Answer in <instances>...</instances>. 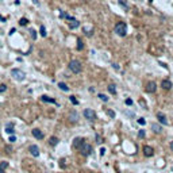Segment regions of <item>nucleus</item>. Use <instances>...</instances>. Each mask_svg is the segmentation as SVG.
<instances>
[{
    "label": "nucleus",
    "instance_id": "bb28decb",
    "mask_svg": "<svg viewBox=\"0 0 173 173\" xmlns=\"http://www.w3.org/2000/svg\"><path fill=\"white\" fill-rule=\"evenodd\" d=\"M119 4H120V7H123L124 10H129V5H127V3H126V1H123V0H119Z\"/></svg>",
    "mask_w": 173,
    "mask_h": 173
},
{
    "label": "nucleus",
    "instance_id": "c85d7f7f",
    "mask_svg": "<svg viewBox=\"0 0 173 173\" xmlns=\"http://www.w3.org/2000/svg\"><path fill=\"white\" fill-rule=\"evenodd\" d=\"M69 100L72 102V104H75V106H77V104H79V102L76 100V96H70V97H69Z\"/></svg>",
    "mask_w": 173,
    "mask_h": 173
},
{
    "label": "nucleus",
    "instance_id": "f257e3e1",
    "mask_svg": "<svg viewBox=\"0 0 173 173\" xmlns=\"http://www.w3.org/2000/svg\"><path fill=\"white\" fill-rule=\"evenodd\" d=\"M114 31L116 32L119 37H124L127 34V26H126V23L124 22H118L115 24V27H114Z\"/></svg>",
    "mask_w": 173,
    "mask_h": 173
},
{
    "label": "nucleus",
    "instance_id": "20e7f679",
    "mask_svg": "<svg viewBox=\"0 0 173 173\" xmlns=\"http://www.w3.org/2000/svg\"><path fill=\"white\" fill-rule=\"evenodd\" d=\"M79 150H80V153H81V156H84V157H86V156H89L92 153V146L89 145V143H83V145L79 147Z\"/></svg>",
    "mask_w": 173,
    "mask_h": 173
},
{
    "label": "nucleus",
    "instance_id": "9d476101",
    "mask_svg": "<svg viewBox=\"0 0 173 173\" xmlns=\"http://www.w3.org/2000/svg\"><path fill=\"white\" fill-rule=\"evenodd\" d=\"M31 134H32V137L34 138H37V139H43V133L39 129H34V130H31Z\"/></svg>",
    "mask_w": 173,
    "mask_h": 173
},
{
    "label": "nucleus",
    "instance_id": "39448f33",
    "mask_svg": "<svg viewBox=\"0 0 173 173\" xmlns=\"http://www.w3.org/2000/svg\"><path fill=\"white\" fill-rule=\"evenodd\" d=\"M84 116H85V119H88V120H95L96 119V114H95V111L92 110V108H85L84 110Z\"/></svg>",
    "mask_w": 173,
    "mask_h": 173
},
{
    "label": "nucleus",
    "instance_id": "0eeeda50",
    "mask_svg": "<svg viewBox=\"0 0 173 173\" xmlns=\"http://www.w3.org/2000/svg\"><path fill=\"white\" fill-rule=\"evenodd\" d=\"M156 116H157V120H158L161 124H165V126L168 124V119H166V116H165L162 112H157Z\"/></svg>",
    "mask_w": 173,
    "mask_h": 173
},
{
    "label": "nucleus",
    "instance_id": "e433bc0d",
    "mask_svg": "<svg viewBox=\"0 0 173 173\" xmlns=\"http://www.w3.org/2000/svg\"><path fill=\"white\" fill-rule=\"evenodd\" d=\"M104 154H106V149H104V147H102V149H100V156H104Z\"/></svg>",
    "mask_w": 173,
    "mask_h": 173
},
{
    "label": "nucleus",
    "instance_id": "423d86ee",
    "mask_svg": "<svg viewBox=\"0 0 173 173\" xmlns=\"http://www.w3.org/2000/svg\"><path fill=\"white\" fill-rule=\"evenodd\" d=\"M145 89H146L147 93H154V92L157 91V84L154 83V81H149V83L146 84Z\"/></svg>",
    "mask_w": 173,
    "mask_h": 173
},
{
    "label": "nucleus",
    "instance_id": "dca6fc26",
    "mask_svg": "<svg viewBox=\"0 0 173 173\" xmlns=\"http://www.w3.org/2000/svg\"><path fill=\"white\" fill-rule=\"evenodd\" d=\"M8 168V162L7 161H1L0 162V173H5V169Z\"/></svg>",
    "mask_w": 173,
    "mask_h": 173
},
{
    "label": "nucleus",
    "instance_id": "4be33fe9",
    "mask_svg": "<svg viewBox=\"0 0 173 173\" xmlns=\"http://www.w3.org/2000/svg\"><path fill=\"white\" fill-rule=\"evenodd\" d=\"M84 32H85V35H88V37H89V35H92V34H93V28L85 27V28H84Z\"/></svg>",
    "mask_w": 173,
    "mask_h": 173
},
{
    "label": "nucleus",
    "instance_id": "6e6552de",
    "mask_svg": "<svg viewBox=\"0 0 173 173\" xmlns=\"http://www.w3.org/2000/svg\"><path fill=\"white\" fill-rule=\"evenodd\" d=\"M28 151H30V154H31L32 157H38V156H39V149H38L37 145H30Z\"/></svg>",
    "mask_w": 173,
    "mask_h": 173
},
{
    "label": "nucleus",
    "instance_id": "b1692460",
    "mask_svg": "<svg viewBox=\"0 0 173 173\" xmlns=\"http://www.w3.org/2000/svg\"><path fill=\"white\" fill-rule=\"evenodd\" d=\"M39 32H41V35H42V37H46V35H47V32H46V28H45V26H41V28H39Z\"/></svg>",
    "mask_w": 173,
    "mask_h": 173
},
{
    "label": "nucleus",
    "instance_id": "393cba45",
    "mask_svg": "<svg viewBox=\"0 0 173 173\" xmlns=\"http://www.w3.org/2000/svg\"><path fill=\"white\" fill-rule=\"evenodd\" d=\"M30 35H31L32 39H37V31L34 28H30Z\"/></svg>",
    "mask_w": 173,
    "mask_h": 173
},
{
    "label": "nucleus",
    "instance_id": "aec40b11",
    "mask_svg": "<svg viewBox=\"0 0 173 173\" xmlns=\"http://www.w3.org/2000/svg\"><path fill=\"white\" fill-rule=\"evenodd\" d=\"M41 99H42V102H49V103H55V100H54V99H51V97H49L47 95H42V96H41Z\"/></svg>",
    "mask_w": 173,
    "mask_h": 173
},
{
    "label": "nucleus",
    "instance_id": "c9c22d12",
    "mask_svg": "<svg viewBox=\"0 0 173 173\" xmlns=\"http://www.w3.org/2000/svg\"><path fill=\"white\" fill-rule=\"evenodd\" d=\"M96 142L97 143H102V137L100 135H96Z\"/></svg>",
    "mask_w": 173,
    "mask_h": 173
},
{
    "label": "nucleus",
    "instance_id": "473e14b6",
    "mask_svg": "<svg viewBox=\"0 0 173 173\" xmlns=\"http://www.w3.org/2000/svg\"><path fill=\"white\" fill-rule=\"evenodd\" d=\"M138 137H139V138H145V130H139Z\"/></svg>",
    "mask_w": 173,
    "mask_h": 173
},
{
    "label": "nucleus",
    "instance_id": "5701e85b",
    "mask_svg": "<svg viewBox=\"0 0 173 173\" xmlns=\"http://www.w3.org/2000/svg\"><path fill=\"white\" fill-rule=\"evenodd\" d=\"M99 99H100V100H102V102H108V96L107 95H103V93H99Z\"/></svg>",
    "mask_w": 173,
    "mask_h": 173
},
{
    "label": "nucleus",
    "instance_id": "7ed1b4c3",
    "mask_svg": "<svg viewBox=\"0 0 173 173\" xmlns=\"http://www.w3.org/2000/svg\"><path fill=\"white\" fill-rule=\"evenodd\" d=\"M11 76L18 81H23L24 79H26V73H24L23 70H20V69H12L11 70Z\"/></svg>",
    "mask_w": 173,
    "mask_h": 173
},
{
    "label": "nucleus",
    "instance_id": "58836bf2",
    "mask_svg": "<svg viewBox=\"0 0 173 173\" xmlns=\"http://www.w3.org/2000/svg\"><path fill=\"white\" fill-rule=\"evenodd\" d=\"M0 20H1V22H5V19H4V18H3L1 15H0Z\"/></svg>",
    "mask_w": 173,
    "mask_h": 173
},
{
    "label": "nucleus",
    "instance_id": "7c9ffc66",
    "mask_svg": "<svg viewBox=\"0 0 173 173\" xmlns=\"http://www.w3.org/2000/svg\"><path fill=\"white\" fill-rule=\"evenodd\" d=\"M137 122H138V123H139L141 126H145V124H146V120H145L143 118H139L138 120H137Z\"/></svg>",
    "mask_w": 173,
    "mask_h": 173
},
{
    "label": "nucleus",
    "instance_id": "a211bd4d",
    "mask_svg": "<svg viewBox=\"0 0 173 173\" xmlns=\"http://www.w3.org/2000/svg\"><path fill=\"white\" fill-rule=\"evenodd\" d=\"M58 142H59V139L57 138V137H50V139H49V143H50L51 146H55Z\"/></svg>",
    "mask_w": 173,
    "mask_h": 173
},
{
    "label": "nucleus",
    "instance_id": "ddd939ff",
    "mask_svg": "<svg viewBox=\"0 0 173 173\" xmlns=\"http://www.w3.org/2000/svg\"><path fill=\"white\" fill-rule=\"evenodd\" d=\"M161 86L164 88V89H166V91H169L170 88H172V83L169 80H162V83H161Z\"/></svg>",
    "mask_w": 173,
    "mask_h": 173
},
{
    "label": "nucleus",
    "instance_id": "72a5a7b5",
    "mask_svg": "<svg viewBox=\"0 0 173 173\" xmlns=\"http://www.w3.org/2000/svg\"><path fill=\"white\" fill-rule=\"evenodd\" d=\"M126 104L127 106H133V100L131 99H126Z\"/></svg>",
    "mask_w": 173,
    "mask_h": 173
},
{
    "label": "nucleus",
    "instance_id": "ea45409f",
    "mask_svg": "<svg viewBox=\"0 0 173 173\" xmlns=\"http://www.w3.org/2000/svg\"><path fill=\"white\" fill-rule=\"evenodd\" d=\"M170 149H172V151H173V141L170 142Z\"/></svg>",
    "mask_w": 173,
    "mask_h": 173
},
{
    "label": "nucleus",
    "instance_id": "4c0bfd02",
    "mask_svg": "<svg viewBox=\"0 0 173 173\" xmlns=\"http://www.w3.org/2000/svg\"><path fill=\"white\" fill-rule=\"evenodd\" d=\"M14 32H15V28H11V31H10V35H12Z\"/></svg>",
    "mask_w": 173,
    "mask_h": 173
},
{
    "label": "nucleus",
    "instance_id": "f704fd0d",
    "mask_svg": "<svg viewBox=\"0 0 173 173\" xmlns=\"http://www.w3.org/2000/svg\"><path fill=\"white\" fill-rule=\"evenodd\" d=\"M8 141H10V142H15V141H16V137H15V135H11Z\"/></svg>",
    "mask_w": 173,
    "mask_h": 173
},
{
    "label": "nucleus",
    "instance_id": "f03ea898",
    "mask_svg": "<svg viewBox=\"0 0 173 173\" xmlns=\"http://www.w3.org/2000/svg\"><path fill=\"white\" fill-rule=\"evenodd\" d=\"M68 68L70 69V72H73V73H80L81 72V62L79 59H72L68 65Z\"/></svg>",
    "mask_w": 173,
    "mask_h": 173
},
{
    "label": "nucleus",
    "instance_id": "c756f323",
    "mask_svg": "<svg viewBox=\"0 0 173 173\" xmlns=\"http://www.w3.org/2000/svg\"><path fill=\"white\" fill-rule=\"evenodd\" d=\"M7 91V85H5V84H1V85H0V93H3V92H5Z\"/></svg>",
    "mask_w": 173,
    "mask_h": 173
},
{
    "label": "nucleus",
    "instance_id": "a878e982",
    "mask_svg": "<svg viewBox=\"0 0 173 173\" xmlns=\"http://www.w3.org/2000/svg\"><path fill=\"white\" fill-rule=\"evenodd\" d=\"M84 47V43L81 39H77V50H81V49Z\"/></svg>",
    "mask_w": 173,
    "mask_h": 173
},
{
    "label": "nucleus",
    "instance_id": "412c9836",
    "mask_svg": "<svg viewBox=\"0 0 173 173\" xmlns=\"http://www.w3.org/2000/svg\"><path fill=\"white\" fill-rule=\"evenodd\" d=\"M108 92H110L111 95H116V88H115L114 84H110V85H108Z\"/></svg>",
    "mask_w": 173,
    "mask_h": 173
},
{
    "label": "nucleus",
    "instance_id": "4468645a",
    "mask_svg": "<svg viewBox=\"0 0 173 173\" xmlns=\"http://www.w3.org/2000/svg\"><path fill=\"white\" fill-rule=\"evenodd\" d=\"M5 133H8V134H14V123H7L5 124Z\"/></svg>",
    "mask_w": 173,
    "mask_h": 173
},
{
    "label": "nucleus",
    "instance_id": "a19ab883",
    "mask_svg": "<svg viewBox=\"0 0 173 173\" xmlns=\"http://www.w3.org/2000/svg\"><path fill=\"white\" fill-rule=\"evenodd\" d=\"M149 1H153V0H149Z\"/></svg>",
    "mask_w": 173,
    "mask_h": 173
},
{
    "label": "nucleus",
    "instance_id": "6ab92c4d",
    "mask_svg": "<svg viewBox=\"0 0 173 173\" xmlns=\"http://www.w3.org/2000/svg\"><path fill=\"white\" fill-rule=\"evenodd\" d=\"M58 88L61 89V91H64V92H68V91H69V86L66 85L65 83H58Z\"/></svg>",
    "mask_w": 173,
    "mask_h": 173
},
{
    "label": "nucleus",
    "instance_id": "2eb2a0df",
    "mask_svg": "<svg viewBox=\"0 0 173 173\" xmlns=\"http://www.w3.org/2000/svg\"><path fill=\"white\" fill-rule=\"evenodd\" d=\"M83 143H84V138H76V139L73 141V146H75V147H77V149H79Z\"/></svg>",
    "mask_w": 173,
    "mask_h": 173
},
{
    "label": "nucleus",
    "instance_id": "cd10ccee",
    "mask_svg": "<svg viewBox=\"0 0 173 173\" xmlns=\"http://www.w3.org/2000/svg\"><path fill=\"white\" fill-rule=\"evenodd\" d=\"M27 23H28V20H27L26 18H22L20 20H19V24H20V26H27Z\"/></svg>",
    "mask_w": 173,
    "mask_h": 173
},
{
    "label": "nucleus",
    "instance_id": "9b49d317",
    "mask_svg": "<svg viewBox=\"0 0 173 173\" xmlns=\"http://www.w3.org/2000/svg\"><path fill=\"white\" fill-rule=\"evenodd\" d=\"M69 120L72 122V123H76V122L79 120V114H77L76 110H72V111L69 112Z\"/></svg>",
    "mask_w": 173,
    "mask_h": 173
},
{
    "label": "nucleus",
    "instance_id": "2f4dec72",
    "mask_svg": "<svg viewBox=\"0 0 173 173\" xmlns=\"http://www.w3.org/2000/svg\"><path fill=\"white\" fill-rule=\"evenodd\" d=\"M107 114H108V116H110V118H115V112H114V111H111V110H108L107 111Z\"/></svg>",
    "mask_w": 173,
    "mask_h": 173
},
{
    "label": "nucleus",
    "instance_id": "1a4fd4ad",
    "mask_svg": "<svg viewBox=\"0 0 173 173\" xmlns=\"http://www.w3.org/2000/svg\"><path fill=\"white\" fill-rule=\"evenodd\" d=\"M79 26H80V22L70 16V19H69V28L70 30H75V28H77Z\"/></svg>",
    "mask_w": 173,
    "mask_h": 173
},
{
    "label": "nucleus",
    "instance_id": "f3484780",
    "mask_svg": "<svg viewBox=\"0 0 173 173\" xmlns=\"http://www.w3.org/2000/svg\"><path fill=\"white\" fill-rule=\"evenodd\" d=\"M151 130H153L154 133H157V134H160V133L162 131L161 126H158V124H156V123H153V124H151Z\"/></svg>",
    "mask_w": 173,
    "mask_h": 173
},
{
    "label": "nucleus",
    "instance_id": "f8f14e48",
    "mask_svg": "<svg viewBox=\"0 0 173 173\" xmlns=\"http://www.w3.org/2000/svg\"><path fill=\"white\" fill-rule=\"evenodd\" d=\"M143 154H145L146 157H151L153 154H154V150H153V147H151V146L145 145V146H143Z\"/></svg>",
    "mask_w": 173,
    "mask_h": 173
}]
</instances>
